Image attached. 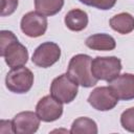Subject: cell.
Here are the masks:
<instances>
[{"mask_svg":"<svg viewBox=\"0 0 134 134\" xmlns=\"http://www.w3.org/2000/svg\"><path fill=\"white\" fill-rule=\"evenodd\" d=\"M85 44L88 48L92 50H102V51L113 50L116 47V42L114 38L107 34L92 35L86 39Z\"/></svg>","mask_w":134,"mask_h":134,"instance_id":"12","label":"cell"},{"mask_svg":"<svg viewBox=\"0 0 134 134\" xmlns=\"http://www.w3.org/2000/svg\"><path fill=\"white\" fill-rule=\"evenodd\" d=\"M40 118L37 113L32 111H23L15 115L12 120L14 133L18 134H32L36 133L40 127Z\"/></svg>","mask_w":134,"mask_h":134,"instance_id":"10","label":"cell"},{"mask_svg":"<svg viewBox=\"0 0 134 134\" xmlns=\"http://www.w3.org/2000/svg\"><path fill=\"white\" fill-rule=\"evenodd\" d=\"M91 63L92 59L90 55L84 53L75 54L69 61L67 74L82 87L90 88L95 86L97 80L91 72Z\"/></svg>","mask_w":134,"mask_h":134,"instance_id":"2","label":"cell"},{"mask_svg":"<svg viewBox=\"0 0 134 134\" xmlns=\"http://www.w3.org/2000/svg\"><path fill=\"white\" fill-rule=\"evenodd\" d=\"M64 5V0H35V8L39 14L50 17L58 14Z\"/></svg>","mask_w":134,"mask_h":134,"instance_id":"15","label":"cell"},{"mask_svg":"<svg viewBox=\"0 0 134 134\" xmlns=\"http://www.w3.org/2000/svg\"><path fill=\"white\" fill-rule=\"evenodd\" d=\"M80 2L84 3L85 5H88V6H94L96 8L99 9L102 3H103V0H79Z\"/></svg>","mask_w":134,"mask_h":134,"instance_id":"19","label":"cell"},{"mask_svg":"<svg viewBox=\"0 0 134 134\" xmlns=\"http://www.w3.org/2000/svg\"><path fill=\"white\" fill-rule=\"evenodd\" d=\"M121 69V61L116 57H96L91 63V72L97 81L109 83L119 75Z\"/></svg>","mask_w":134,"mask_h":134,"instance_id":"3","label":"cell"},{"mask_svg":"<svg viewBox=\"0 0 134 134\" xmlns=\"http://www.w3.org/2000/svg\"><path fill=\"white\" fill-rule=\"evenodd\" d=\"M121 127L131 133H134V107L125 110L120 115Z\"/></svg>","mask_w":134,"mask_h":134,"instance_id":"17","label":"cell"},{"mask_svg":"<svg viewBox=\"0 0 134 134\" xmlns=\"http://www.w3.org/2000/svg\"><path fill=\"white\" fill-rule=\"evenodd\" d=\"M47 19L46 16L39 14L38 12H29L25 14L21 19V30L27 37L38 38L43 36L47 30Z\"/></svg>","mask_w":134,"mask_h":134,"instance_id":"7","label":"cell"},{"mask_svg":"<svg viewBox=\"0 0 134 134\" xmlns=\"http://www.w3.org/2000/svg\"><path fill=\"white\" fill-rule=\"evenodd\" d=\"M34 84V73L30 69L24 66L12 68L5 76L6 88L18 94L28 92Z\"/></svg>","mask_w":134,"mask_h":134,"instance_id":"4","label":"cell"},{"mask_svg":"<svg viewBox=\"0 0 134 134\" xmlns=\"http://www.w3.org/2000/svg\"><path fill=\"white\" fill-rule=\"evenodd\" d=\"M109 87L118 99H134V74L124 73L109 82Z\"/></svg>","mask_w":134,"mask_h":134,"instance_id":"11","label":"cell"},{"mask_svg":"<svg viewBox=\"0 0 134 134\" xmlns=\"http://www.w3.org/2000/svg\"><path fill=\"white\" fill-rule=\"evenodd\" d=\"M65 25L72 31H81L88 25V15L85 10L74 8L69 10L64 19Z\"/></svg>","mask_w":134,"mask_h":134,"instance_id":"13","label":"cell"},{"mask_svg":"<svg viewBox=\"0 0 134 134\" xmlns=\"http://www.w3.org/2000/svg\"><path fill=\"white\" fill-rule=\"evenodd\" d=\"M36 113L42 121L51 122L59 119L63 114V105L51 94L42 97L37 106Z\"/></svg>","mask_w":134,"mask_h":134,"instance_id":"8","label":"cell"},{"mask_svg":"<svg viewBox=\"0 0 134 134\" xmlns=\"http://www.w3.org/2000/svg\"><path fill=\"white\" fill-rule=\"evenodd\" d=\"M109 23L113 30L121 35H127L134 30V17L129 13H120L113 16Z\"/></svg>","mask_w":134,"mask_h":134,"instance_id":"14","label":"cell"},{"mask_svg":"<svg viewBox=\"0 0 134 134\" xmlns=\"http://www.w3.org/2000/svg\"><path fill=\"white\" fill-rule=\"evenodd\" d=\"M18 7V0H1V16H9Z\"/></svg>","mask_w":134,"mask_h":134,"instance_id":"18","label":"cell"},{"mask_svg":"<svg viewBox=\"0 0 134 134\" xmlns=\"http://www.w3.org/2000/svg\"><path fill=\"white\" fill-rule=\"evenodd\" d=\"M0 54L10 68L24 66L28 61V50L9 30L0 32Z\"/></svg>","mask_w":134,"mask_h":134,"instance_id":"1","label":"cell"},{"mask_svg":"<svg viewBox=\"0 0 134 134\" xmlns=\"http://www.w3.org/2000/svg\"><path fill=\"white\" fill-rule=\"evenodd\" d=\"M61 57V48L54 42H44L34 51L31 61L41 68H48L55 64Z\"/></svg>","mask_w":134,"mask_h":134,"instance_id":"6","label":"cell"},{"mask_svg":"<svg viewBox=\"0 0 134 134\" xmlns=\"http://www.w3.org/2000/svg\"><path fill=\"white\" fill-rule=\"evenodd\" d=\"M79 84L67 73H63L53 79L50 85V94L62 104L71 103L77 95Z\"/></svg>","mask_w":134,"mask_h":134,"instance_id":"5","label":"cell"},{"mask_svg":"<svg viewBox=\"0 0 134 134\" xmlns=\"http://www.w3.org/2000/svg\"><path fill=\"white\" fill-rule=\"evenodd\" d=\"M88 103L95 110L109 111L117 105L118 98L109 86H102L92 90V92L89 94Z\"/></svg>","mask_w":134,"mask_h":134,"instance_id":"9","label":"cell"},{"mask_svg":"<svg viewBox=\"0 0 134 134\" xmlns=\"http://www.w3.org/2000/svg\"><path fill=\"white\" fill-rule=\"evenodd\" d=\"M69 132L71 134H96L97 125L89 117H79L72 122Z\"/></svg>","mask_w":134,"mask_h":134,"instance_id":"16","label":"cell"},{"mask_svg":"<svg viewBox=\"0 0 134 134\" xmlns=\"http://www.w3.org/2000/svg\"><path fill=\"white\" fill-rule=\"evenodd\" d=\"M116 3V0H103V3L99 7V9L102 10H107V9H110L112 8Z\"/></svg>","mask_w":134,"mask_h":134,"instance_id":"20","label":"cell"}]
</instances>
